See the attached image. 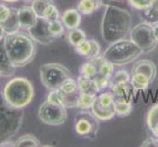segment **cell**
I'll list each match as a JSON object with an SVG mask.
<instances>
[{"mask_svg": "<svg viewBox=\"0 0 158 147\" xmlns=\"http://www.w3.org/2000/svg\"><path fill=\"white\" fill-rule=\"evenodd\" d=\"M133 29V17L129 11L107 4L102 15L100 31L103 41L111 44L126 39Z\"/></svg>", "mask_w": 158, "mask_h": 147, "instance_id": "cell-1", "label": "cell"}, {"mask_svg": "<svg viewBox=\"0 0 158 147\" xmlns=\"http://www.w3.org/2000/svg\"><path fill=\"white\" fill-rule=\"evenodd\" d=\"M4 43L11 62L16 68L29 65L36 54V42L29 34L17 31L15 34L5 35Z\"/></svg>", "mask_w": 158, "mask_h": 147, "instance_id": "cell-2", "label": "cell"}, {"mask_svg": "<svg viewBox=\"0 0 158 147\" xmlns=\"http://www.w3.org/2000/svg\"><path fill=\"white\" fill-rule=\"evenodd\" d=\"M2 96L11 107L24 109L31 104L35 97L34 84L27 78H12L3 86Z\"/></svg>", "mask_w": 158, "mask_h": 147, "instance_id": "cell-3", "label": "cell"}, {"mask_svg": "<svg viewBox=\"0 0 158 147\" xmlns=\"http://www.w3.org/2000/svg\"><path fill=\"white\" fill-rule=\"evenodd\" d=\"M143 50L131 39H122L109 44L103 53V58L111 62L114 66H125L135 61Z\"/></svg>", "mask_w": 158, "mask_h": 147, "instance_id": "cell-4", "label": "cell"}, {"mask_svg": "<svg viewBox=\"0 0 158 147\" xmlns=\"http://www.w3.org/2000/svg\"><path fill=\"white\" fill-rule=\"evenodd\" d=\"M24 114L22 109L11 107L4 100L0 99V142L9 139V137L18 132L23 121Z\"/></svg>", "mask_w": 158, "mask_h": 147, "instance_id": "cell-5", "label": "cell"}, {"mask_svg": "<svg viewBox=\"0 0 158 147\" xmlns=\"http://www.w3.org/2000/svg\"><path fill=\"white\" fill-rule=\"evenodd\" d=\"M40 77L42 84L48 90L57 89L63 81L72 77L70 70L60 63L43 64L40 69Z\"/></svg>", "mask_w": 158, "mask_h": 147, "instance_id": "cell-6", "label": "cell"}, {"mask_svg": "<svg viewBox=\"0 0 158 147\" xmlns=\"http://www.w3.org/2000/svg\"><path fill=\"white\" fill-rule=\"evenodd\" d=\"M130 39L135 42L143 53H148L154 50L158 43L153 34L152 24L146 21L133 27L130 32Z\"/></svg>", "mask_w": 158, "mask_h": 147, "instance_id": "cell-7", "label": "cell"}, {"mask_svg": "<svg viewBox=\"0 0 158 147\" xmlns=\"http://www.w3.org/2000/svg\"><path fill=\"white\" fill-rule=\"evenodd\" d=\"M99 126L100 121L89 110H81L75 118V132L81 137L94 139Z\"/></svg>", "mask_w": 158, "mask_h": 147, "instance_id": "cell-8", "label": "cell"}, {"mask_svg": "<svg viewBox=\"0 0 158 147\" xmlns=\"http://www.w3.org/2000/svg\"><path fill=\"white\" fill-rule=\"evenodd\" d=\"M37 116L43 124L48 126H61L67 121V108L46 100L40 106Z\"/></svg>", "mask_w": 158, "mask_h": 147, "instance_id": "cell-9", "label": "cell"}, {"mask_svg": "<svg viewBox=\"0 0 158 147\" xmlns=\"http://www.w3.org/2000/svg\"><path fill=\"white\" fill-rule=\"evenodd\" d=\"M115 95L112 91H100L96 95L95 101L90 111L100 122H106L116 116Z\"/></svg>", "mask_w": 158, "mask_h": 147, "instance_id": "cell-10", "label": "cell"}, {"mask_svg": "<svg viewBox=\"0 0 158 147\" xmlns=\"http://www.w3.org/2000/svg\"><path fill=\"white\" fill-rule=\"evenodd\" d=\"M48 24L49 22L45 19L39 18L36 24L28 31V34L37 43H40L42 45L50 44L56 39L51 35L49 29H48Z\"/></svg>", "mask_w": 158, "mask_h": 147, "instance_id": "cell-11", "label": "cell"}, {"mask_svg": "<svg viewBox=\"0 0 158 147\" xmlns=\"http://www.w3.org/2000/svg\"><path fill=\"white\" fill-rule=\"evenodd\" d=\"M18 17L21 29L27 31L31 29L36 24L37 20H39V16L36 15L32 7L27 6V5L21 6L18 9Z\"/></svg>", "mask_w": 158, "mask_h": 147, "instance_id": "cell-12", "label": "cell"}, {"mask_svg": "<svg viewBox=\"0 0 158 147\" xmlns=\"http://www.w3.org/2000/svg\"><path fill=\"white\" fill-rule=\"evenodd\" d=\"M16 72V67L11 62L4 43V39L0 40V75L2 78H11Z\"/></svg>", "mask_w": 158, "mask_h": 147, "instance_id": "cell-13", "label": "cell"}, {"mask_svg": "<svg viewBox=\"0 0 158 147\" xmlns=\"http://www.w3.org/2000/svg\"><path fill=\"white\" fill-rule=\"evenodd\" d=\"M135 73H139L146 76L150 83H152L157 75V68L154 62L150 61L148 59H143V60H139V61L134 65V67L132 69V74Z\"/></svg>", "mask_w": 158, "mask_h": 147, "instance_id": "cell-14", "label": "cell"}, {"mask_svg": "<svg viewBox=\"0 0 158 147\" xmlns=\"http://www.w3.org/2000/svg\"><path fill=\"white\" fill-rule=\"evenodd\" d=\"M61 21L67 30L77 29L81 23V14L77 8H70L61 15Z\"/></svg>", "mask_w": 158, "mask_h": 147, "instance_id": "cell-15", "label": "cell"}, {"mask_svg": "<svg viewBox=\"0 0 158 147\" xmlns=\"http://www.w3.org/2000/svg\"><path fill=\"white\" fill-rule=\"evenodd\" d=\"M77 83L81 93L97 95L100 92V89L98 85H97L95 80L92 78L84 77V76L80 75L77 79Z\"/></svg>", "mask_w": 158, "mask_h": 147, "instance_id": "cell-16", "label": "cell"}, {"mask_svg": "<svg viewBox=\"0 0 158 147\" xmlns=\"http://www.w3.org/2000/svg\"><path fill=\"white\" fill-rule=\"evenodd\" d=\"M111 91L115 95V98H119V99H124V100H132L133 99V94L132 91L134 90L132 84L130 83H119V84H112Z\"/></svg>", "mask_w": 158, "mask_h": 147, "instance_id": "cell-17", "label": "cell"}, {"mask_svg": "<svg viewBox=\"0 0 158 147\" xmlns=\"http://www.w3.org/2000/svg\"><path fill=\"white\" fill-rule=\"evenodd\" d=\"M4 30L5 34L10 35V34H15L21 30L19 17H18V9L11 8V14L8 17V19L0 24Z\"/></svg>", "mask_w": 158, "mask_h": 147, "instance_id": "cell-18", "label": "cell"}, {"mask_svg": "<svg viewBox=\"0 0 158 147\" xmlns=\"http://www.w3.org/2000/svg\"><path fill=\"white\" fill-rule=\"evenodd\" d=\"M103 6L102 0H80L77 9L81 15L89 16Z\"/></svg>", "mask_w": 158, "mask_h": 147, "instance_id": "cell-19", "label": "cell"}, {"mask_svg": "<svg viewBox=\"0 0 158 147\" xmlns=\"http://www.w3.org/2000/svg\"><path fill=\"white\" fill-rule=\"evenodd\" d=\"M146 126L152 135L158 138V103L150 107L148 110L146 115Z\"/></svg>", "mask_w": 158, "mask_h": 147, "instance_id": "cell-20", "label": "cell"}, {"mask_svg": "<svg viewBox=\"0 0 158 147\" xmlns=\"http://www.w3.org/2000/svg\"><path fill=\"white\" fill-rule=\"evenodd\" d=\"M150 84H151L150 80L146 76L139 74V73L132 74V77H131V84H132L135 91H141V90L148 89Z\"/></svg>", "mask_w": 158, "mask_h": 147, "instance_id": "cell-21", "label": "cell"}, {"mask_svg": "<svg viewBox=\"0 0 158 147\" xmlns=\"http://www.w3.org/2000/svg\"><path fill=\"white\" fill-rule=\"evenodd\" d=\"M114 106H115L116 116H118V117H122V118L127 117L133 111V101L132 100H124V99L115 98Z\"/></svg>", "mask_w": 158, "mask_h": 147, "instance_id": "cell-22", "label": "cell"}, {"mask_svg": "<svg viewBox=\"0 0 158 147\" xmlns=\"http://www.w3.org/2000/svg\"><path fill=\"white\" fill-rule=\"evenodd\" d=\"M86 39L85 32L81 30L80 28L69 30V32L67 35V40L70 45H72L74 48L79 46L81 43H83Z\"/></svg>", "mask_w": 158, "mask_h": 147, "instance_id": "cell-23", "label": "cell"}, {"mask_svg": "<svg viewBox=\"0 0 158 147\" xmlns=\"http://www.w3.org/2000/svg\"><path fill=\"white\" fill-rule=\"evenodd\" d=\"M80 75L84 76V77L94 79L98 75V66L94 61L89 60L80 67Z\"/></svg>", "mask_w": 158, "mask_h": 147, "instance_id": "cell-24", "label": "cell"}, {"mask_svg": "<svg viewBox=\"0 0 158 147\" xmlns=\"http://www.w3.org/2000/svg\"><path fill=\"white\" fill-rule=\"evenodd\" d=\"M15 146L17 147H39L40 146V140L32 134L22 135L15 141Z\"/></svg>", "mask_w": 158, "mask_h": 147, "instance_id": "cell-25", "label": "cell"}, {"mask_svg": "<svg viewBox=\"0 0 158 147\" xmlns=\"http://www.w3.org/2000/svg\"><path fill=\"white\" fill-rule=\"evenodd\" d=\"M48 29H49L51 35L55 39H57L61 37L64 35L65 29H66V28H65L64 24L62 23L61 19H59V20L49 22V24H48Z\"/></svg>", "mask_w": 158, "mask_h": 147, "instance_id": "cell-26", "label": "cell"}, {"mask_svg": "<svg viewBox=\"0 0 158 147\" xmlns=\"http://www.w3.org/2000/svg\"><path fill=\"white\" fill-rule=\"evenodd\" d=\"M96 95H90L85 93H81L79 98L78 108L80 110H90L95 101Z\"/></svg>", "mask_w": 158, "mask_h": 147, "instance_id": "cell-27", "label": "cell"}, {"mask_svg": "<svg viewBox=\"0 0 158 147\" xmlns=\"http://www.w3.org/2000/svg\"><path fill=\"white\" fill-rule=\"evenodd\" d=\"M59 89L61 90L63 93H65V94H70V93H73V92L78 91L79 88H78L77 80L73 79L72 77L66 79L62 83V84L60 85Z\"/></svg>", "mask_w": 158, "mask_h": 147, "instance_id": "cell-28", "label": "cell"}, {"mask_svg": "<svg viewBox=\"0 0 158 147\" xmlns=\"http://www.w3.org/2000/svg\"><path fill=\"white\" fill-rule=\"evenodd\" d=\"M31 3V7L39 16V18H42L44 11L50 4L54 3V0H34Z\"/></svg>", "mask_w": 158, "mask_h": 147, "instance_id": "cell-29", "label": "cell"}, {"mask_svg": "<svg viewBox=\"0 0 158 147\" xmlns=\"http://www.w3.org/2000/svg\"><path fill=\"white\" fill-rule=\"evenodd\" d=\"M80 94H81L80 90L73 92V93H70V94H65L64 93V103H63V105L67 109L78 108Z\"/></svg>", "mask_w": 158, "mask_h": 147, "instance_id": "cell-30", "label": "cell"}, {"mask_svg": "<svg viewBox=\"0 0 158 147\" xmlns=\"http://www.w3.org/2000/svg\"><path fill=\"white\" fill-rule=\"evenodd\" d=\"M60 18H61V16H60L59 10L56 7L55 3L50 4L49 6L46 8V10L44 11V13H43V16H42V19H45L48 22L59 20Z\"/></svg>", "mask_w": 158, "mask_h": 147, "instance_id": "cell-31", "label": "cell"}, {"mask_svg": "<svg viewBox=\"0 0 158 147\" xmlns=\"http://www.w3.org/2000/svg\"><path fill=\"white\" fill-rule=\"evenodd\" d=\"M156 1L157 0H128L129 5L131 7L135 10H141V11L153 6L156 3Z\"/></svg>", "mask_w": 158, "mask_h": 147, "instance_id": "cell-32", "label": "cell"}, {"mask_svg": "<svg viewBox=\"0 0 158 147\" xmlns=\"http://www.w3.org/2000/svg\"><path fill=\"white\" fill-rule=\"evenodd\" d=\"M143 14L145 21L148 22V23L153 24L155 22H158V3L156 2L153 6L143 10Z\"/></svg>", "mask_w": 158, "mask_h": 147, "instance_id": "cell-33", "label": "cell"}, {"mask_svg": "<svg viewBox=\"0 0 158 147\" xmlns=\"http://www.w3.org/2000/svg\"><path fill=\"white\" fill-rule=\"evenodd\" d=\"M131 75L127 70H118L116 73H114L111 79L112 84H119V83H130L131 81Z\"/></svg>", "mask_w": 158, "mask_h": 147, "instance_id": "cell-34", "label": "cell"}, {"mask_svg": "<svg viewBox=\"0 0 158 147\" xmlns=\"http://www.w3.org/2000/svg\"><path fill=\"white\" fill-rule=\"evenodd\" d=\"M46 100L51 102V103H55V104L63 105V103H64V93L59 88L49 90V93L47 94Z\"/></svg>", "mask_w": 158, "mask_h": 147, "instance_id": "cell-35", "label": "cell"}, {"mask_svg": "<svg viewBox=\"0 0 158 147\" xmlns=\"http://www.w3.org/2000/svg\"><path fill=\"white\" fill-rule=\"evenodd\" d=\"M90 42H91L90 50H89V54L85 57L86 59H89V60H92V59L97 58L101 53V46L98 43V41H96L95 39H90Z\"/></svg>", "mask_w": 158, "mask_h": 147, "instance_id": "cell-36", "label": "cell"}, {"mask_svg": "<svg viewBox=\"0 0 158 147\" xmlns=\"http://www.w3.org/2000/svg\"><path fill=\"white\" fill-rule=\"evenodd\" d=\"M90 47H91L90 39H85L83 43H81L79 46L75 47V51L77 52L79 55L83 57H86V55H88L90 50Z\"/></svg>", "mask_w": 158, "mask_h": 147, "instance_id": "cell-37", "label": "cell"}, {"mask_svg": "<svg viewBox=\"0 0 158 147\" xmlns=\"http://www.w3.org/2000/svg\"><path fill=\"white\" fill-rule=\"evenodd\" d=\"M94 80L96 81L97 85H98L100 91L111 88V84H112L111 79H107V78L102 77V76H100V75H97L96 77L94 78Z\"/></svg>", "mask_w": 158, "mask_h": 147, "instance_id": "cell-38", "label": "cell"}, {"mask_svg": "<svg viewBox=\"0 0 158 147\" xmlns=\"http://www.w3.org/2000/svg\"><path fill=\"white\" fill-rule=\"evenodd\" d=\"M11 14V8L5 4H0V24L5 22Z\"/></svg>", "mask_w": 158, "mask_h": 147, "instance_id": "cell-39", "label": "cell"}, {"mask_svg": "<svg viewBox=\"0 0 158 147\" xmlns=\"http://www.w3.org/2000/svg\"><path fill=\"white\" fill-rule=\"evenodd\" d=\"M140 146L143 147H158V138L155 137H148L143 141V143L140 144Z\"/></svg>", "mask_w": 158, "mask_h": 147, "instance_id": "cell-40", "label": "cell"}, {"mask_svg": "<svg viewBox=\"0 0 158 147\" xmlns=\"http://www.w3.org/2000/svg\"><path fill=\"white\" fill-rule=\"evenodd\" d=\"M152 29H153V34L155 39L158 42V22H155V23L152 24Z\"/></svg>", "mask_w": 158, "mask_h": 147, "instance_id": "cell-41", "label": "cell"}, {"mask_svg": "<svg viewBox=\"0 0 158 147\" xmlns=\"http://www.w3.org/2000/svg\"><path fill=\"white\" fill-rule=\"evenodd\" d=\"M5 31H4V30L2 29V27H1V25H0V40L1 39H4V36H5Z\"/></svg>", "mask_w": 158, "mask_h": 147, "instance_id": "cell-42", "label": "cell"}, {"mask_svg": "<svg viewBox=\"0 0 158 147\" xmlns=\"http://www.w3.org/2000/svg\"><path fill=\"white\" fill-rule=\"evenodd\" d=\"M2 2H6V3H15V2H18L20 0H1Z\"/></svg>", "mask_w": 158, "mask_h": 147, "instance_id": "cell-43", "label": "cell"}, {"mask_svg": "<svg viewBox=\"0 0 158 147\" xmlns=\"http://www.w3.org/2000/svg\"><path fill=\"white\" fill-rule=\"evenodd\" d=\"M23 1H25V2H32L34 0H23Z\"/></svg>", "mask_w": 158, "mask_h": 147, "instance_id": "cell-44", "label": "cell"}, {"mask_svg": "<svg viewBox=\"0 0 158 147\" xmlns=\"http://www.w3.org/2000/svg\"><path fill=\"white\" fill-rule=\"evenodd\" d=\"M0 78H1V75H0Z\"/></svg>", "mask_w": 158, "mask_h": 147, "instance_id": "cell-45", "label": "cell"}, {"mask_svg": "<svg viewBox=\"0 0 158 147\" xmlns=\"http://www.w3.org/2000/svg\"><path fill=\"white\" fill-rule=\"evenodd\" d=\"M156 2H157V3H158V0H157V1H156Z\"/></svg>", "mask_w": 158, "mask_h": 147, "instance_id": "cell-46", "label": "cell"}]
</instances>
